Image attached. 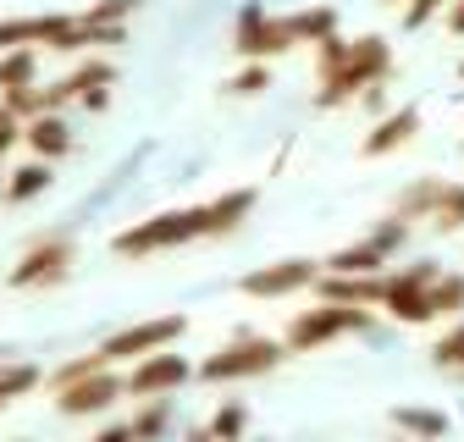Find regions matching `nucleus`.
Masks as SVG:
<instances>
[{
  "label": "nucleus",
  "mask_w": 464,
  "mask_h": 442,
  "mask_svg": "<svg viewBox=\"0 0 464 442\" xmlns=\"http://www.w3.org/2000/svg\"><path fill=\"white\" fill-rule=\"evenodd\" d=\"M392 72V44L382 34H360V39H348L343 50V62L315 72V110H343V105H354L371 83H387Z\"/></svg>",
  "instance_id": "nucleus-1"
},
{
  "label": "nucleus",
  "mask_w": 464,
  "mask_h": 442,
  "mask_svg": "<svg viewBox=\"0 0 464 442\" xmlns=\"http://www.w3.org/2000/svg\"><path fill=\"white\" fill-rule=\"evenodd\" d=\"M188 244H205V205H188V210H160L150 221H133L111 238V255L116 260H150V255H171V249H188Z\"/></svg>",
  "instance_id": "nucleus-2"
},
{
  "label": "nucleus",
  "mask_w": 464,
  "mask_h": 442,
  "mask_svg": "<svg viewBox=\"0 0 464 442\" xmlns=\"http://www.w3.org/2000/svg\"><path fill=\"white\" fill-rule=\"evenodd\" d=\"M287 360V343L282 338H266V332H238L232 343H221L194 376L210 381V387H227V381H255V376H271L276 365Z\"/></svg>",
  "instance_id": "nucleus-3"
},
{
  "label": "nucleus",
  "mask_w": 464,
  "mask_h": 442,
  "mask_svg": "<svg viewBox=\"0 0 464 442\" xmlns=\"http://www.w3.org/2000/svg\"><path fill=\"white\" fill-rule=\"evenodd\" d=\"M371 321H376V315H371V304L321 299V304H310V310H299L294 321H287L282 343H287V354H315V349H326V343L348 338V332H365Z\"/></svg>",
  "instance_id": "nucleus-4"
},
{
  "label": "nucleus",
  "mask_w": 464,
  "mask_h": 442,
  "mask_svg": "<svg viewBox=\"0 0 464 442\" xmlns=\"http://www.w3.org/2000/svg\"><path fill=\"white\" fill-rule=\"evenodd\" d=\"M72 271H78V244L72 238H34L17 255V265L6 271V288H17V293H50V288H62Z\"/></svg>",
  "instance_id": "nucleus-5"
},
{
  "label": "nucleus",
  "mask_w": 464,
  "mask_h": 442,
  "mask_svg": "<svg viewBox=\"0 0 464 442\" xmlns=\"http://www.w3.org/2000/svg\"><path fill=\"white\" fill-rule=\"evenodd\" d=\"M437 271H442V265H431V260H415V265H403V271H382V304H376V310H387V315L403 321V326H431L426 288H431Z\"/></svg>",
  "instance_id": "nucleus-6"
},
{
  "label": "nucleus",
  "mask_w": 464,
  "mask_h": 442,
  "mask_svg": "<svg viewBox=\"0 0 464 442\" xmlns=\"http://www.w3.org/2000/svg\"><path fill=\"white\" fill-rule=\"evenodd\" d=\"M232 50L244 62H276V55L299 50L294 34H287V17L282 12H266V6H244L238 12V28H232Z\"/></svg>",
  "instance_id": "nucleus-7"
},
{
  "label": "nucleus",
  "mask_w": 464,
  "mask_h": 442,
  "mask_svg": "<svg viewBox=\"0 0 464 442\" xmlns=\"http://www.w3.org/2000/svg\"><path fill=\"white\" fill-rule=\"evenodd\" d=\"M188 376H194V365H188L183 354L155 349V354L128 360V370H122V393H128V399H166V393H178Z\"/></svg>",
  "instance_id": "nucleus-8"
},
{
  "label": "nucleus",
  "mask_w": 464,
  "mask_h": 442,
  "mask_svg": "<svg viewBox=\"0 0 464 442\" xmlns=\"http://www.w3.org/2000/svg\"><path fill=\"white\" fill-rule=\"evenodd\" d=\"M122 399H128V393H122V376H116V365L89 370V376H78V381H62V387H55V409H62L67 420L105 415L111 404H122Z\"/></svg>",
  "instance_id": "nucleus-9"
},
{
  "label": "nucleus",
  "mask_w": 464,
  "mask_h": 442,
  "mask_svg": "<svg viewBox=\"0 0 464 442\" xmlns=\"http://www.w3.org/2000/svg\"><path fill=\"white\" fill-rule=\"evenodd\" d=\"M188 332V315H155V321H139V326H122L116 338H105L100 343V354L111 360V365H128V360H139V354H155V349H171Z\"/></svg>",
  "instance_id": "nucleus-10"
},
{
  "label": "nucleus",
  "mask_w": 464,
  "mask_h": 442,
  "mask_svg": "<svg viewBox=\"0 0 464 442\" xmlns=\"http://www.w3.org/2000/svg\"><path fill=\"white\" fill-rule=\"evenodd\" d=\"M315 283H321V260H276V265L249 271L238 288H244L249 299H294V293H304V288H315Z\"/></svg>",
  "instance_id": "nucleus-11"
},
{
  "label": "nucleus",
  "mask_w": 464,
  "mask_h": 442,
  "mask_svg": "<svg viewBox=\"0 0 464 442\" xmlns=\"http://www.w3.org/2000/svg\"><path fill=\"white\" fill-rule=\"evenodd\" d=\"M415 133H420V110H415V105H398V110H387V117H376V128L360 139V155H365V160L398 155L403 144H415Z\"/></svg>",
  "instance_id": "nucleus-12"
},
{
  "label": "nucleus",
  "mask_w": 464,
  "mask_h": 442,
  "mask_svg": "<svg viewBox=\"0 0 464 442\" xmlns=\"http://www.w3.org/2000/svg\"><path fill=\"white\" fill-rule=\"evenodd\" d=\"M249 216H255V188H227L205 199V238H232Z\"/></svg>",
  "instance_id": "nucleus-13"
},
{
  "label": "nucleus",
  "mask_w": 464,
  "mask_h": 442,
  "mask_svg": "<svg viewBox=\"0 0 464 442\" xmlns=\"http://www.w3.org/2000/svg\"><path fill=\"white\" fill-rule=\"evenodd\" d=\"M23 144L44 160H62V155H72V128L55 117V110H39V117L23 122Z\"/></svg>",
  "instance_id": "nucleus-14"
},
{
  "label": "nucleus",
  "mask_w": 464,
  "mask_h": 442,
  "mask_svg": "<svg viewBox=\"0 0 464 442\" xmlns=\"http://www.w3.org/2000/svg\"><path fill=\"white\" fill-rule=\"evenodd\" d=\"M50 183H55V160L34 155L28 166H17V172L6 178V188H0V205H28V199H39Z\"/></svg>",
  "instance_id": "nucleus-15"
},
{
  "label": "nucleus",
  "mask_w": 464,
  "mask_h": 442,
  "mask_svg": "<svg viewBox=\"0 0 464 442\" xmlns=\"http://www.w3.org/2000/svg\"><path fill=\"white\" fill-rule=\"evenodd\" d=\"M39 83V44H12V50H0V94H17Z\"/></svg>",
  "instance_id": "nucleus-16"
},
{
  "label": "nucleus",
  "mask_w": 464,
  "mask_h": 442,
  "mask_svg": "<svg viewBox=\"0 0 464 442\" xmlns=\"http://www.w3.org/2000/svg\"><path fill=\"white\" fill-rule=\"evenodd\" d=\"M144 409L133 415V420H122V426H105V437L111 442H122V437H133V442H144V437H160L166 426H171V409H166V399H139Z\"/></svg>",
  "instance_id": "nucleus-17"
},
{
  "label": "nucleus",
  "mask_w": 464,
  "mask_h": 442,
  "mask_svg": "<svg viewBox=\"0 0 464 442\" xmlns=\"http://www.w3.org/2000/svg\"><path fill=\"white\" fill-rule=\"evenodd\" d=\"M387 249L376 244V238H360V244H343L337 255H326L321 260V271H387Z\"/></svg>",
  "instance_id": "nucleus-18"
},
{
  "label": "nucleus",
  "mask_w": 464,
  "mask_h": 442,
  "mask_svg": "<svg viewBox=\"0 0 464 442\" xmlns=\"http://www.w3.org/2000/svg\"><path fill=\"white\" fill-rule=\"evenodd\" d=\"M442 183H448V178H415L410 188L392 199V216H398V221H431V205H437Z\"/></svg>",
  "instance_id": "nucleus-19"
},
{
  "label": "nucleus",
  "mask_w": 464,
  "mask_h": 442,
  "mask_svg": "<svg viewBox=\"0 0 464 442\" xmlns=\"http://www.w3.org/2000/svg\"><path fill=\"white\" fill-rule=\"evenodd\" d=\"M426 304H431V321L464 315V271H437L431 288H426Z\"/></svg>",
  "instance_id": "nucleus-20"
},
{
  "label": "nucleus",
  "mask_w": 464,
  "mask_h": 442,
  "mask_svg": "<svg viewBox=\"0 0 464 442\" xmlns=\"http://www.w3.org/2000/svg\"><path fill=\"white\" fill-rule=\"evenodd\" d=\"M294 44H321L326 34H337V12L332 6H299V12H282Z\"/></svg>",
  "instance_id": "nucleus-21"
},
{
  "label": "nucleus",
  "mask_w": 464,
  "mask_h": 442,
  "mask_svg": "<svg viewBox=\"0 0 464 442\" xmlns=\"http://www.w3.org/2000/svg\"><path fill=\"white\" fill-rule=\"evenodd\" d=\"M431 227L437 233H459L464 227V183H442V194L431 205Z\"/></svg>",
  "instance_id": "nucleus-22"
},
{
  "label": "nucleus",
  "mask_w": 464,
  "mask_h": 442,
  "mask_svg": "<svg viewBox=\"0 0 464 442\" xmlns=\"http://www.w3.org/2000/svg\"><path fill=\"white\" fill-rule=\"evenodd\" d=\"M39 381H44L39 365H23V360H17V365H0V399H6V404H12V399H28Z\"/></svg>",
  "instance_id": "nucleus-23"
},
{
  "label": "nucleus",
  "mask_w": 464,
  "mask_h": 442,
  "mask_svg": "<svg viewBox=\"0 0 464 442\" xmlns=\"http://www.w3.org/2000/svg\"><path fill=\"white\" fill-rule=\"evenodd\" d=\"M431 365H442V370H464V315H453V326L431 343Z\"/></svg>",
  "instance_id": "nucleus-24"
},
{
  "label": "nucleus",
  "mask_w": 464,
  "mask_h": 442,
  "mask_svg": "<svg viewBox=\"0 0 464 442\" xmlns=\"http://www.w3.org/2000/svg\"><path fill=\"white\" fill-rule=\"evenodd\" d=\"M249 431V409H238V404H227V409H216L205 426H194L188 437H244Z\"/></svg>",
  "instance_id": "nucleus-25"
},
{
  "label": "nucleus",
  "mask_w": 464,
  "mask_h": 442,
  "mask_svg": "<svg viewBox=\"0 0 464 442\" xmlns=\"http://www.w3.org/2000/svg\"><path fill=\"white\" fill-rule=\"evenodd\" d=\"M398 431H415V437H448V415L437 409H392Z\"/></svg>",
  "instance_id": "nucleus-26"
},
{
  "label": "nucleus",
  "mask_w": 464,
  "mask_h": 442,
  "mask_svg": "<svg viewBox=\"0 0 464 442\" xmlns=\"http://www.w3.org/2000/svg\"><path fill=\"white\" fill-rule=\"evenodd\" d=\"M266 89H271V62H249L238 78L227 83V94H232V100H255V94H266Z\"/></svg>",
  "instance_id": "nucleus-27"
},
{
  "label": "nucleus",
  "mask_w": 464,
  "mask_h": 442,
  "mask_svg": "<svg viewBox=\"0 0 464 442\" xmlns=\"http://www.w3.org/2000/svg\"><path fill=\"white\" fill-rule=\"evenodd\" d=\"M139 12V0H89L83 6V17H94V23H128Z\"/></svg>",
  "instance_id": "nucleus-28"
},
{
  "label": "nucleus",
  "mask_w": 464,
  "mask_h": 442,
  "mask_svg": "<svg viewBox=\"0 0 464 442\" xmlns=\"http://www.w3.org/2000/svg\"><path fill=\"white\" fill-rule=\"evenodd\" d=\"M442 6H448V0H403V23H410V28H426L431 17H442Z\"/></svg>",
  "instance_id": "nucleus-29"
},
{
  "label": "nucleus",
  "mask_w": 464,
  "mask_h": 442,
  "mask_svg": "<svg viewBox=\"0 0 464 442\" xmlns=\"http://www.w3.org/2000/svg\"><path fill=\"white\" fill-rule=\"evenodd\" d=\"M371 238H376V244H382V249L392 255V249H403V238H410V221H398V216H387V221H382V227H376Z\"/></svg>",
  "instance_id": "nucleus-30"
},
{
  "label": "nucleus",
  "mask_w": 464,
  "mask_h": 442,
  "mask_svg": "<svg viewBox=\"0 0 464 442\" xmlns=\"http://www.w3.org/2000/svg\"><path fill=\"white\" fill-rule=\"evenodd\" d=\"M12 144H23V117H17L6 100H0V155H6Z\"/></svg>",
  "instance_id": "nucleus-31"
},
{
  "label": "nucleus",
  "mask_w": 464,
  "mask_h": 442,
  "mask_svg": "<svg viewBox=\"0 0 464 442\" xmlns=\"http://www.w3.org/2000/svg\"><path fill=\"white\" fill-rule=\"evenodd\" d=\"M442 28L453 39H464V0H448V6H442Z\"/></svg>",
  "instance_id": "nucleus-32"
},
{
  "label": "nucleus",
  "mask_w": 464,
  "mask_h": 442,
  "mask_svg": "<svg viewBox=\"0 0 464 442\" xmlns=\"http://www.w3.org/2000/svg\"><path fill=\"white\" fill-rule=\"evenodd\" d=\"M382 6H398V0H382Z\"/></svg>",
  "instance_id": "nucleus-33"
},
{
  "label": "nucleus",
  "mask_w": 464,
  "mask_h": 442,
  "mask_svg": "<svg viewBox=\"0 0 464 442\" xmlns=\"http://www.w3.org/2000/svg\"><path fill=\"white\" fill-rule=\"evenodd\" d=\"M459 78H464V62H459Z\"/></svg>",
  "instance_id": "nucleus-34"
},
{
  "label": "nucleus",
  "mask_w": 464,
  "mask_h": 442,
  "mask_svg": "<svg viewBox=\"0 0 464 442\" xmlns=\"http://www.w3.org/2000/svg\"><path fill=\"white\" fill-rule=\"evenodd\" d=\"M0 409H6V399H0Z\"/></svg>",
  "instance_id": "nucleus-35"
}]
</instances>
